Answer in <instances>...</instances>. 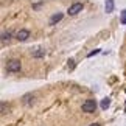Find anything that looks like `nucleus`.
<instances>
[{
	"label": "nucleus",
	"mask_w": 126,
	"mask_h": 126,
	"mask_svg": "<svg viewBox=\"0 0 126 126\" xmlns=\"http://www.w3.org/2000/svg\"><path fill=\"white\" fill-rule=\"evenodd\" d=\"M22 70V62L19 59H9L6 62V72L8 73H17Z\"/></svg>",
	"instance_id": "f257e3e1"
},
{
	"label": "nucleus",
	"mask_w": 126,
	"mask_h": 126,
	"mask_svg": "<svg viewBox=\"0 0 126 126\" xmlns=\"http://www.w3.org/2000/svg\"><path fill=\"white\" fill-rule=\"evenodd\" d=\"M96 101L94 100V98H89V100H86L84 103H83V106H81V109H83V112H86V114H94L95 110H96Z\"/></svg>",
	"instance_id": "f03ea898"
},
{
	"label": "nucleus",
	"mask_w": 126,
	"mask_h": 126,
	"mask_svg": "<svg viewBox=\"0 0 126 126\" xmlns=\"http://www.w3.org/2000/svg\"><path fill=\"white\" fill-rule=\"evenodd\" d=\"M83 8H84V5L81 3V2H75L73 5H70V6H69L67 14H69V16H76V14H79L81 11H83Z\"/></svg>",
	"instance_id": "7ed1b4c3"
},
{
	"label": "nucleus",
	"mask_w": 126,
	"mask_h": 126,
	"mask_svg": "<svg viewBox=\"0 0 126 126\" xmlns=\"http://www.w3.org/2000/svg\"><path fill=\"white\" fill-rule=\"evenodd\" d=\"M30 36H31V33H30V30H27V28H20V30L16 33V39L19 42L28 41V39H30Z\"/></svg>",
	"instance_id": "20e7f679"
},
{
	"label": "nucleus",
	"mask_w": 126,
	"mask_h": 126,
	"mask_svg": "<svg viewBox=\"0 0 126 126\" xmlns=\"http://www.w3.org/2000/svg\"><path fill=\"white\" fill-rule=\"evenodd\" d=\"M30 55H31L33 58H36V59H39V58H44V56H45V48H41V47H37V48H31Z\"/></svg>",
	"instance_id": "39448f33"
},
{
	"label": "nucleus",
	"mask_w": 126,
	"mask_h": 126,
	"mask_svg": "<svg viewBox=\"0 0 126 126\" xmlns=\"http://www.w3.org/2000/svg\"><path fill=\"white\" fill-rule=\"evenodd\" d=\"M22 103L25 106H33V103H34V94H25L22 96Z\"/></svg>",
	"instance_id": "423d86ee"
},
{
	"label": "nucleus",
	"mask_w": 126,
	"mask_h": 126,
	"mask_svg": "<svg viewBox=\"0 0 126 126\" xmlns=\"http://www.w3.org/2000/svg\"><path fill=\"white\" fill-rule=\"evenodd\" d=\"M0 37H2V45L5 47L6 44H9V41H11V37H13V31H9V30H8V31H3Z\"/></svg>",
	"instance_id": "0eeeda50"
},
{
	"label": "nucleus",
	"mask_w": 126,
	"mask_h": 126,
	"mask_svg": "<svg viewBox=\"0 0 126 126\" xmlns=\"http://www.w3.org/2000/svg\"><path fill=\"white\" fill-rule=\"evenodd\" d=\"M62 17H64V14H62V13H55V14L50 17V25H56L58 22L62 20Z\"/></svg>",
	"instance_id": "6e6552de"
},
{
	"label": "nucleus",
	"mask_w": 126,
	"mask_h": 126,
	"mask_svg": "<svg viewBox=\"0 0 126 126\" xmlns=\"http://www.w3.org/2000/svg\"><path fill=\"white\" fill-rule=\"evenodd\" d=\"M114 8H115L114 0H106V3H104V9H106V13H112V11H114Z\"/></svg>",
	"instance_id": "1a4fd4ad"
},
{
	"label": "nucleus",
	"mask_w": 126,
	"mask_h": 126,
	"mask_svg": "<svg viewBox=\"0 0 126 126\" xmlns=\"http://www.w3.org/2000/svg\"><path fill=\"white\" fill-rule=\"evenodd\" d=\"M0 108H2V115H6L9 112V106L6 104V101H2V104H0Z\"/></svg>",
	"instance_id": "9d476101"
},
{
	"label": "nucleus",
	"mask_w": 126,
	"mask_h": 126,
	"mask_svg": "<svg viewBox=\"0 0 126 126\" xmlns=\"http://www.w3.org/2000/svg\"><path fill=\"white\" fill-rule=\"evenodd\" d=\"M109 106H110V98H104L103 101H101V109L103 110H106Z\"/></svg>",
	"instance_id": "9b49d317"
},
{
	"label": "nucleus",
	"mask_w": 126,
	"mask_h": 126,
	"mask_svg": "<svg viewBox=\"0 0 126 126\" xmlns=\"http://www.w3.org/2000/svg\"><path fill=\"white\" fill-rule=\"evenodd\" d=\"M122 23H123V25H126V9H123V11H122Z\"/></svg>",
	"instance_id": "f8f14e48"
},
{
	"label": "nucleus",
	"mask_w": 126,
	"mask_h": 126,
	"mask_svg": "<svg viewBox=\"0 0 126 126\" xmlns=\"http://www.w3.org/2000/svg\"><path fill=\"white\" fill-rule=\"evenodd\" d=\"M101 50H100V48H96V50H94V51H90L89 53V55H87V56H89V58H92V56H95V55H98V53H100Z\"/></svg>",
	"instance_id": "ddd939ff"
},
{
	"label": "nucleus",
	"mask_w": 126,
	"mask_h": 126,
	"mask_svg": "<svg viewBox=\"0 0 126 126\" xmlns=\"http://www.w3.org/2000/svg\"><path fill=\"white\" fill-rule=\"evenodd\" d=\"M69 62H70V64H69V67H70V70H72V69H73V67H75V64H73V62H75V61H73V59H70Z\"/></svg>",
	"instance_id": "4468645a"
},
{
	"label": "nucleus",
	"mask_w": 126,
	"mask_h": 126,
	"mask_svg": "<svg viewBox=\"0 0 126 126\" xmlns=\"http://www.w3.org/2000/svg\"><path fill=\"white\" fill-rule=\"evenodd\" d=\"M41 5H42V3H36V5H33V8H34V9H37V8L41 6Z\"/></svg>",
	"instance_id": "2eb2a0df"
},
{
	"label": "nucleus",
	"mask_w": 126,
	"mask_h": 126,
	"mask_svg": "<svg viewBox=\"0 0 126 126\" xmlns=\"http://www.w3.org/2000/svg\"><path fill=\"white\" fill-rule=\"evenodd\" d=\"M89 126H101V125H100V123H90Z\"/></svg>",
	"instance_id": "dca6fc26"
}]
</instances>
